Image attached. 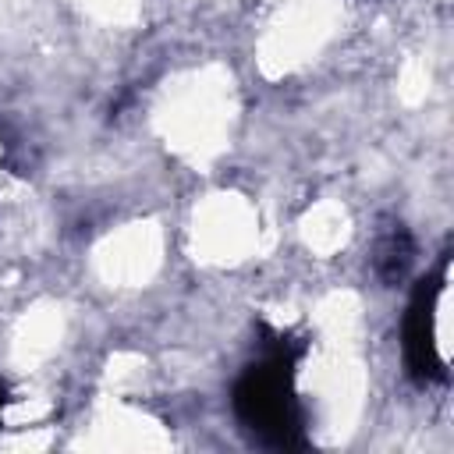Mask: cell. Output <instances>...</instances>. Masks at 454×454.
Instances as JSON below:
<instances>
[{
    "instance_id": "6da1fadb",
    "label": "cell",
    "mask_w": 454,
    "mask_h": 454,
    "mask_svg": "<svg viewBox=\"0 0 454 454\" xmlns=\"http://www.w3.org/2000/svg\"><path fill=\"white\" fill-rule=\"evenodd\" d=\"M301 355V344H287V337H277L262 362L248 365L234 390L231 404L238 422L266 447L277 450H298L305 447V422L301 404L294 397V362Z\"/></svg>"
},
{
    "instance_id": "7a4b0ae2",
    "label": "cell",
    "mask_w": 454,
    "mask_h": 454,
    "mask_svg": "<svg viewBox=\"0 0 454 454\" xmlns=\"http://www.w3.org/2000/svg\"><path fill=\"white\" fill-rule=\"evenodd\" d=\"M443 291V270L426 277L404 312V362L415 383H443L447 365L436 348V298Z\"/></svg>"
},
{
    "instance_id": "3957f363",
    "label": "cell",
    "mask_w": 454,
    "mask_h": 454,
    "mask_svg": "<svg viewBox=\"0 0 454 454\" xmlns=\"http://www.w3.org/2000/svg\"><path fill=\"white\" fill-rule=\"evenodd\" d=\"M411 259H415V241H411V234L404 231V223H390V227L376 238V252H372V266H376L380 280H383V284H397V280L408 273Z\"/></svg>"
},
{
    "instance_id": "277c9868",
    "label": "cell",
    "mask_w": 454,
    "mask_h": 454,
    "mask_svg": "<svg viewBox=\"0 0 454 454\" xmlns=\"http://www.w3.org/2000/svg\"><path fill=\"white\" fill-rule=\"evenodd\" d=\"M4 404H7V387L0 383V411H4Z\"/></svg>"
}]
</instances>
